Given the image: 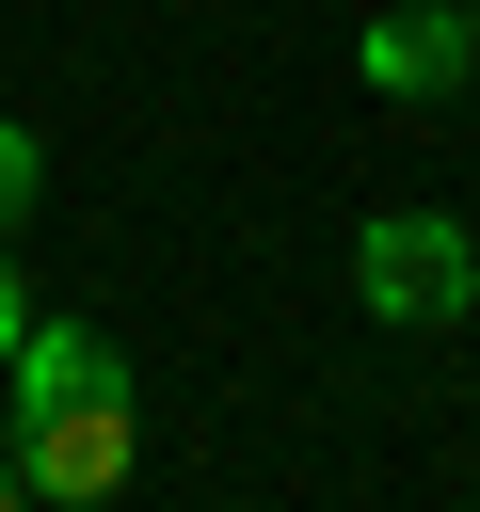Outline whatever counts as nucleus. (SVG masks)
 Masks as SVG:
<instances>
[{
  "label": "nucleus",
  "instance_id": "1",
  "mask_svg": "<svg viewBox=\"0 0 480 512\" xmlns=\"http://www.w3.org/2000/svg\"><path fill=\"white\" fill-rule=\"evenodd\" d=\"M0 448H16V480L48 496V512H112L128 496V464H144V416H128V352L96 336V320H32L16 336V368H0Z\"/></svg>",
  "mask_w": 480,
  "mask_h": 512
},
{
  "label": "nucleus",
  "instance_id": "2",
  "mask_svg": "<svg viewBox=\"0 0 480 512\" xmlns=\"http://www.w3.org/2000/svg\"><path fill=\"white\" fill-rule=\"evenodd\" d=\"M352 304H368L384 336L464 320V304H480V224H448V208H368V224H352Z\"/></svg>",
  "mask_w": 480,
  "mask_h": 512
},
{
  "label": "nucleus",
  "instance_id": "3",
  "mask_svg": "<svg viewBox=\"0 0 480 512\" xmlns=\"http://www.w3.org/2000/svg\"><path fill=\"white\" fill-rule=\"evenodd\" d=\"M352 80H368V96H400V112L464 96V80H480V32H464V0H400V16H368V32H352Z\"/></svg>",
  "mask_w": 480,
  "mask_h": 512
},
{
  "label": "nucleus",
  "instance_id": "4",
  "mask_svg": "<svg viewBox=\"0 0 480 512\" xmlns=\"http://www.w3.org/2000/svg\"><path fill=\"white\" fill-rule=\"evenodd\" d=\"M32 208H48V144H32V128H16V112H0V240H16V224H32Z\"/></svg>",
  "mask_w": 480,
  "mask_h": 512
},
{
  "label": "nucleus",
  "instance_id": "5",
  "mask_svg": "<svg viewBox=\"0 0 480 512\" xmlns=\"http://www.w3.org/2000/svg\"><path fill=\"white\" fill-rule=\"evenodd\" d=\"M16 336H32V272L0 256V368H16Z\"/></svg>",
  "mask_w": 480,
  "mask_h": 512
},
{
  "label": "nucleus",
  "instance_id": "6",
  "mask_svg": "<svg viewBox=\"0 0 480 512\" xmlns=\"http://www.w3.org/2000/svg\"><path fill=\"white\" fill-rule=\"evenodd\" d=\"M0 512H48V496H32V480H16V448H0Z\"/></svg>",
  "mask_w": 480,
  "mask_h": 512
},
{
  "label": "nucleus",
  "instance_id": "7",
  "mask_svg": "<svg viewBox=\"0 0 480 512\" xmlns=\"http://www.w3.org/2000/svg\"><path fill=\"white\" fill-rule=\"evenodd\" d=\"M464 32H480V0H464Z\"/></svg>",
  "mask_w": 480,
  "mask_h": 512
},
{
  "label": "nucleus",
  "instance_id": "8",
  "mask_svg": "<svg viewBox=\"0 0 480 512\" xmlns=\"http://www.w3.org/2000/svg\"><path fill=\"white\" fill-rule=\"evenodd\" d=\"M112 512H128V496H112Z\"/></svg>",
  "mask_w": 480,
  "mask_h": 512
},
{
  "label": "nucleus",
  "instance_id": "9",
  "mask_svg": "<svg viewBox=\"0 0 480 512\" xmlns=\"http://www.w3.org/2000/svg\"><path fill=\"white\" fill-rule=\"evenodd\" d=\"M464 320H480V304H464Z\"/></svg>",
  "mask_w": 480,
  "mask_h": 512
}]
</instances>
